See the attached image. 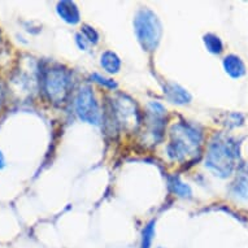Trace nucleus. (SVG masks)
<instances>
[{
	"mask_svg": "<svg viewBox=\"0 0 248 248\" xmlns=\"http://www.w3.org/2000/svg\"><path fill=\"white\" fill-rule=\"evenodd\" d=\"M76 112L82 121L89 122L93 125H99L100 122V110L96 99L89 86L79 90L76 98Z\"/></svg>",
	"mask_w": 248,
	"mask_h": 248,
	"instance_id": "obj_5",
	"label": "nucleus"
},
{
	"mask_svg": "<svg viewBox=\"0 0 248 248\" xmlns=\"http://www.w3.org/2000/svg\"><path fill=\"white\" fill-rule=\"evenodd\" d=\"M76 41H77V45H78V47H79V48H81V49L87 48V45H89V42L86 41L81 33L76 35Z\"/></svg>",
	"mask_w": 248,
	"mask_h": 248,
	"instance_id": "obj_18",
	"label": "nucleus"
},
{
	"mask_svg": "<svg viewBox=\"0 0 248 248\" xmlns=\"http://www.w3.org/2000/svg\"><path fill=\"white\" fill-rule=\"evenodd\" d=\"M57 13L65 22L72 25L78 24L79 18H81V15H79L77 5L74 4L73 1H68V0L60 1L57 4Z\"/></svg>",
	"mask_w": 248,
	"mask_h": 248,
	"instance_id": "obj_9",
	"label": "nucleus"
},
{
	"mask_svg": "<svg viewBox=\"0 0 248 248\" xmlns=\"http://www.w3.org/2000/svg\"><path fill=\"white\" fill-rule=\"evenodd\" d=\"M232 195L236 199L248 202V178L247 177H240L236 179V182L232 185Z\"/></svg>",
	"mask_w": 248,
	"mask_h": 248,
	"instance_id": "obj_13",
	"label": "nucleus"
},
{
	"mask_svg": "<svg viewBox=\"0 0 248 248\" xmlns=\"http://www.w3.org/2000/svg\"><path fill=\"white\" fill-rule=\"evenodd\" d=\"M169 186H170L171 191L177 194V195L182 196V198H191L192 191L188 185L183 183L178 177H171L169 178Z\"/></svg>",
	"mask_w": 248,
	"mask_h": 248,
	"instance_id": "obj_12",
	"label": "nucleus"
},
{
	"mask_svg": "<svg viewBox=\"0 0 248 248\" xmlns=\"http://www.w3.org/2000/svg\"><path fill=\"white\" fill-rule=\"evenodd\" d=\"M164 94L169 102L174 104H187L191 102V95L188 94L187 90H185L182 86L177 85L174 82H169L164 86Z\"/></svg>",
	"mask_w": 248,
	"mask_h": 248,
	"instance_id": "obj_8",
	"label": "nucleus"
},
{
	"mask_svg": "<svg viewBox=\"0 0 248 248\" xmlns=\"http://www.w3.org/2000/svg\"><path fill=\"white\" fill-rule=\"evenodd\" d=\"M100 64L103 69L110 74L118 73V70L121 69V60L120 57L112 51H106L100 57Z\"/></svg>",
	"mask_w": 248,
	"mask_h": 248,
	"instance_id": "obj_11",
	"label": "nucleus"
},
{
	"mask_svg": "<svg viewBox=\"0 0 248 248\" xmlns=\"http://www.w3.org/2000/svg\"><path fill=\"white\" fill-rule=\"evenodd\" d=\"M236 159H238L236 143L225 135H216L208 148L205 167L216 175L221 178H226L234 170Z\"/></svg>",
	"mask_w": 248,
	"mask_h": 248,
	"instance_id": "obj_2",
	"label": "nucleus"
},
{
	"mask_svg": "<svg viewBox=\"0 0 248 248\" xmlns=\"http://www.w3.org/2000/svg\"><path fill=\"white\" fill-rule=\"evenodd\" d=\"M81 34L90 45H96L99 42V34L96 33V30L94 28H91L89 25H83Z\"/></svg>",
	"mask_w": 248,
	"mask_h": 248,
	"instance_id": "obj_16",
	"label": "nucleus"
},
{
	"mask_svg": "<svg viewBox=\"0 0 248 248\" xmlns=\"http://www.w3.org/2000/svg\"><path fill=\"white\" fill-rule=\"evenodd\" d=\"M160 248H161V247H160Z\"/></svg>",
	"mask_w": 248,
	"mask_h": 248,
	"instance_id": "obj_21",
	"label": "nucleus"
},
{
	"mask_svg": "<svg viewBox=\"0 0 248 248\" xmlns=\"http://www.w3.org/2000/svg\"><path fill=\"white\" fill-rule=\"evenodd\" d=\"M224 68L226 73L232 78H240L246 74V66L243 61L235 55H229L224 59Z\"/></svg>",
	"mask_w": 248,
	"mask_h": 248,
	"instance_id": "obj_10",
	"label": "nucleus"
},
{
	"mask_svg": "<svg viewBox=\"0 0 248 248\" xmlns=\"http://www.w3.org/2000/svg\"><path fill=\"white\" fill-rule=\"evenodd\" d=\"M204 45L207 47V49L211 53H215V55H218V53L222 52L224 49V46H222V42L217 35L215 34H205L203 38Z\"/></svg>",
	"mask_w": 248,
	"mask_h": 248,
	"instance_id": "obj_14",
	"label": "nucleus"
},
{
	"mask_svg": "<svg viewBox=\"0 0 248 248\" xmlns=\"http://www.w3.org/2000/svg\"><path fill=\"white\" fill-rule=\"evenodd\" d=\"M114 116L117 118V124L125 129H133L138 125V114L133 100L126 96H121L113 104Z\"/></svg>",
	"mask_w": 248,
	"mask_h": 248,
	"instance_id": "obj_6",
	"label": "nucleus"
},
{
	"mask_svg": "<svg viewBox=\"0 0 248 248\" xmlns=\"http://www.w3.org/2000/svg\"><path fill=\"white\" fill-rule=\"evenodd\" d=\"M155 236V221H151L150 224L143 229L142 232V248H151L152 240Z\"/></svg>",
	"mask_w": 248,
	"mask_h": 248,
	"instance_id": "obj_15",
	"label": "nucleus"
},
{
	"mask_svg": "<svg viewBox=\"0 0 248 248\" xmlns=\"http://www.w3.org/2000/svg\"><path fill=\"white\" fill-rule=\"evenodd\" d=\"M165 109L159 103L148 104V133L152 135L155 142H157L163 137Z\"/></svg>",
	"mask_w": 248,
	"mask_h": 248,
	"instance_id": "obj_7",
	"label": "nucleus"
},
{
	"mask_svg": "<svg viewBox=\"0 0 248 248\" xmlns=\"http://www.w3.org/2000/svg\"><path fill=\"white\" fill-rule=\"evenodd\" d=\"M170 143L168 144V156L174 161H188L199 156L202 133L196 126L179 122L171 126Z\"/></svg>",
	"mask_w": 248,
	"mask_h": 248,
	"instance_id": "obj_1",
	"label": "nucleus"
},
{
	"mask_svg": "<svg viewBox=\"0 0 248 248\" xmlns=\"http://www.w3.org/2000/svg\"><path fill=\"white\" fill-rule=\"evenodd\" d=\"M134 31L143 49L151 52L159 45L161 38V24L151 9L142 8L135 15Z\"/></svg>",
	"mask_w": 248,
	"mask_h": 248,
	"instance_id": "obj_3",
	"label": "nucleus"
},
{
	"mask_svg": "<svg viewBox=\"0 0 248 248\" xmlns=\"http://www.w3.org/2000/svg\"><path fill=\"white\" fill-rule=\"evenodd\" d=\"M72 87V78L69 72L61 68H52L47 70L43 77V89L51 102L64 103Z\"/></svg>",
	"mask_w": 248,
	"mask_h": 248,
	"instance_id": "obj_4",
	"label": "nucleus"
},
{
	"mask_svg": "<svg viewBox=\"0 0 248 248\" xmlns=\"http://www.w3.org/2000/svg\"><path fill=\"white\" fill-rule=\"evenodd\" d=\"M91 79L94 82H96V83H99V85L104 86V87H108V89L110 90L117 89V83H116V82H113L112 79H108V78L106 77H103V76H100V74L98 73L91 74Z\"/></svg>",
	"mask_w": 248,
	"mask_h": 248,
	"instance_id": "obj_17",
	"label": "nucleus"
},
{
	"mask_svg": "<svg viewBox=\"0 0 248 248\" xmlns=\"http://www.w3.org/2000/svg\"><path fill=\"white\" fill-rule=\"evenodd\" d=\"M3 164H4V160H3V156L0 154V168L3 167Z\"/></svg>",
	"mask_w": 248,
	"mask_h": 248,
	"instance_id": "obj_19",
	"label": "nucleus"
},
{
	"mask_svg": "<svg viewBox=\"0 0 248 248\" xmlns=\"http://www.w3.org/2000/svg\"><path fill=\"white\" fill-rule=\"evenodd\" d=\"M1 100H3V90L0 87V103H1Z\"/></svg>",
	"mask_w": 248,
	"mask_h": 248,
	"instance_id": "obj_20",
	"label": "nucleus"
}]
</instances>
